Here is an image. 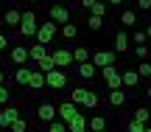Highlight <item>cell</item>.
Masks as SVG:
<instances>
[{
    "label": "cell",
    "mask_w": 151,
    "mask_h": 132,
    "mask_svg": "<svg viewBox=\"0 0 151 132\" xmlns=\"http://www.w3.org/2000/svg\"><path fill=\"white\" fill-rule=\"evenodd\" d=\"M146 37L151 39V22H148V25H146Z\"/></svg>",
    "instance_id": "43"
},
{
    "label": "cell",
    "mask_w": 151,
    "mask_h": 132,
    "mask_svg": "<svg viewBox=\"0 0 151 132\" xmlns=\"http://www.w3.org/2000/svg\"><path fill=\"white\" fill-rule=\"evenodd\" d=\"M90 129H92V132L106 129V118H104V115H92V118H90Z\"/></svg>",
    "instance_id": "29"
},
{
    "label": "cell",
    "mask_w": 151,
    "mask_h": 132,
    "mask_svg": "<svg viewBox=\"0 0 151 132\" xmlns=\"http://www.w3.org/2000/svg\"><path fill=\"white\" fill-rule=\"evenodd\" d=\"M90 48H87V45H78V48L73 51V65H78V62H90Z\"/></svg>",
    "instance_id": "21"
},
{
    "label": "cell",
    "mask_w": 151,
    "mask_h": 132,
    "mask_svg": "<svg viewBox=\"0 0 151 132\" xmlns=\"http://www.w3.org/2000/svg\"><path fill=\"white\" fill-rule=\"evenodd\" d=\"M129 48H132V37L126 31H118L115 34V54H126Z\"/></svg>",
    "instance_id": "12"
},
{
    "label": "cell",
    "mask_w": 151,
    "mask_h": 132,
    "mask_svg": "<svg viewBox=\"0 0 151 132\" xmlns=\"http://www.w3.org/2000/svg\"><path fill=\"white\" fill-rule=\"evenodd\" d=\"M134 56L137 59H148V45H134Z\"/></svg>",
    "instance_id": "37"
},
{
    "label": "cell",
    "mask_w": 151,
    "mask_h": 132,
    "mask_svg": "<svg viewBox=\"0 0 151 132\" xmlns=\"http://www.w3.org/2000/svg\"><path fill=\"white\" fill-rule=\"evenodd\" d=\"M78 6H84V9H92V6H95V0H78Z\"/></svg>",
    "instance_id": "41"
},
{
    "label": "cell",
    "mask_w": 151,
    "mask_h": 132,
    "mask_svg": "<svg viewBox=\"0 0 151 132\" xmlns=\"http://www.w3.org/2000/svg\"><path fill=\"white\" fill-rule=\"evenodd\" d=\"M28 87H34V93H39V90L45 87V73L39 70V67L31 70V82H28Z\"/></svg>",
    "instance_id": "19"
},
{
    "label": "cell",
    "mask_w": 151,
    "mask_h": 132,
    "mask_svg": "<svg viewBox=\"0 0 151 132\" xmlns=\"http://www.w3.org/2000/svg\"><path fill=\"white\" fill-rule=\"evenodd\" d=\"M9 132H28V121H25V118H17V121L14 124H11V127H9Z\"/></svg>",
    "instance_id": "31"
},
{
    "label": "cell",
    "mask_w": 151,
    "mask_h": 132,
    "mask_svg": "<svg viewBox=\"0 0 151 132\" xmlns=\"http://www.w3.org/2000/svg\"><path fill=\"white\" fill-rule=\"evenodd\" d=\"M56 112H59V118H62V121H70V118H73L78 110H76V104L67 99V101H62V104H56Z\"/></svg>",
    "instance_id": "14"
},
{
    "label": "cell",
    "mask_w": 151,
    "mask_h": 132,
    "mask_svg": "<svg viewBox=\"0 0 151 132\" xmlns=\"http://www.w3.org/2000/svg\"><path fill=\"white\" fill-rule=\"evenodd\" d=\"M31 70H34V67L17 65V70H14V76H11V79H14L17 84H25V87H28V82H31Z\"/></svg>",
    "instance_id": "17"
},
{
    "label": "cell",
    "mask_w": 151,
    "mask_h": 132,
    "mask_svg": "<svg viewBox=\"0 0 151 132\" xmlns=\"http://www.w3.org/2000/svg\"><path fill=\"white\" fill-rule=\"evenodd\" d=\"M6 48H9V37L0 31V51H6Z\"/></svg>",
    "instance_id": "40"
},
{
    "label": "cell",
    "mask_w": 151,
    "mask_h": 132,
    "mask_svg": "<svg viewBox=\"0 0 151 132\" xmlns=\"http://www.w3.org/2000/svg\"><path fill=\"white\" fill-rule=\"evenodd\" d=\"M6 79H9V76H6V73L0 70V84H6Z\"/></svg>",
    "instance_id": "42"
},
{
    "label": "cell",
    "mask_w": 151,
    "mask_h": 132,
    "mask_svg": "<svg viewBox=\"0 0 151 132\" xmlns=\"http://www.w3.org/2000/svg\"><path fill=\"white\" fill-rule=\"evenodd\" d=\"M48 17L56 22V25H65V22H70V9L56 3V6H50V9H48Z\"/></svg>",
    "instance_id": "6"
},
{
    "label": "cell",
    "mask_w": 151,
    "mask_h": 132,
    "mask_svg": "<svg viewBox=\"0 0 151 132\" xmlns=\"http://www.w3.org/2000/svg\"><path fill=\"white\" fill-rule=\"evenodd\" d=\"M45 132H67V121H62V118H53V121L48 124V129Z\"/></svg>",
    "instance_id": "27"
},
{
    "label": "cell",
    "mask_w": 151,
    "mask_h": 132,
    "mask_svg": "<svg viewBox=\"0 0 151 132\" xmlns=\"http://www.w3.org/2000/svg\"><path fill=\"white\" fill-rule=\"evenodd\" d=\"M67 132H73V129H67Z\"/></svg>",
    "instance_id": "51"
},
{
    "label": "cell",
    "mask_w": 151,
    "mask_h": 132,
    "mask_svg": "<svg viewBox=\"0 0 151 132\" xmlns=\"http://www.w3.org/2000/svg\"><path fill=\"white\" fill-rule=\"evenodd\" d=\"M48 54H50V45H42V42H37V45H31V48H28V56H31V62L45 59Z\"/></svg>",
    "instance_id": "16"
},
{
    "label": "cell",
    "mask_w": 151,
    "mask_h": 132,
    "mask_svg": "<svg viewBox=\"0 0 151 132\" xmlns=\"http://www.w3.org/2000/svg\"><path fill=\"white\" fill-rule=\"evenodd\" d=\"M115 73H120V70H118V65H106V67H101V76H104V82H106L109 76H115Z\"/></svg>",
    "instance_id": "36"
},
{
    "label": "cell",
    "mask_w": 151,
    "mask_h": 132,
    "mask_svg": "<svg viewBox=\"0 0 151 132\" xmlns=\"http://www.w3.org/2000/svg\"><path fill=\"white\" fill-rule=\"evenodd\" d=\"M56 34H59V25H56L53 20H45V22H39V31H37V42H42V45H53V39H56Z\"/></svg>",
    "instance_id": "2"
},
{
    "label": "cell",
    "mask_w": 151,
    "mask_h": 132,
    "mask_svg": "<svg viewBox=\"0 0 151 132\" xmlns=\"http://www.w3.org/2000/svg\"><path fill=\"white\" fill-rule=\"evenodd\" d=\"M87 28H90V31H101V28H104V17L90 14V17H87Z\"/></svg>",
    "instance_id": "25"
},
{
    "label": "cell",
    "mask_w": 151,
    "mask_h": 132,
    "mask_svg": "<svg viewBox=\"0 0 151 132\" xmlns=\"http://www.w3.org/2000/svg\"><path fill=\"white\" fill-rule=\"evenodd\" d=\"M37 67H39V70H42V73H48V70H53V67H56V62H53V56H45V59H39L37 62Z\"/></svg>",
    "instance_id": "28"
},
{
    "label": "cell",
    "mask_w": 151,
    "mask_h": 132,
    "mask_svg": "<svg viewBox=\"0 0 151 132\" xmlns=\"http://www.w3.org/2000/svg\"><path fill=\"white\" fill-rule=\"evenodd\" d=\"M81 104H84L87 110H95V107L101 104V96H98L95 90H87V96H84V101H81Z\"/></svg>",
    "instance_id": "22"
},
{
    "label": "cell",
    "mask_w": 151,
    "mask_h": 132,
    "mask_svg": "<svg viewBox=\"0 0 151 132\" xmlns=\"http://www.w3.org/2000/svg\"><path fill=\"white\" fill-rule=\"evenodd\" d=\"M90 14H98V17H106V3L104 0H95V6L90 9Z\"/></svg>",
    "instance_id": "32"
},
{
    "label": "cell",
    "mask_w": 151,
    "mask_h": 132,
    "mask_svg": "<svg viewBox=\"0 0 151 132\" xmlns=\"http://www.w3.org/2000/svg\"><path fill=\"white\" fill-rule=\"evenodd\" d=\"M120 3H123V0H109V6H120Z\"/></svg>",
    "instance_id": "44"
},
{
    "label": "cell",
    "mask_w": 151,
    "mask_h": 132,
    "mask_svg": "<svg viewBox=\"0 0 151 132\" xmlns=\"http://www.w3.org/2000/svg\"><path fill=\"white\" fill-rule=\"evenodd\" d=\"M84 96H87V87H73L70 90V101H73V104H81Z\"/></svg>",
    "instance_id": "30"
},
{
    "label": "cell",
    "mask_w": 151,
    "mask_h": 132,
    "mask_svg": "<svg viewBox=\"0 0 151 132\" xmlns=\"http://www.w3.org/2000/svg\"><path fill=\"white\" fill-rule=\"evenodd\" d=\"M120 82H123L126 90H134V87H140V73L134 67H126V70H120Z\"/></svg>",
    "instance_id": "8"
},
{
    "label": "cell",
    "mask_w": 151,
    "mask_h": 132,
    "mask_svg": "<svg viewBox=\"0 0 151 132\" xmlns=\"http://www.w3.org/2000/svg\"><path fill=\"white\" fill-rule=\"evenodd\" d=\"M134 70L140 73V79H146V82H148V79H151V62L148 59H140V65H137Z\"/></svg>",
    "instance_id": "24"
},
{
    "label": "cell",
    "mask_w": 151,
    "mask_h": 132,
    "mask_svg": "<svg viewBox=\"0 0 151 132\" xmlns=\"http://www.w3.org/2000/svg\"><path fill=\"white\" fill-rule=\"evenodd\" d=\"M104 3H106V6H109V0H104Z\"/></svg>",
    "instance_id": "49"
},
{
    "label": "cell",
    "mask_w": 151,
    "mask_h": 132,
    "mask_svg": "<svg viewBox=\"0 0 151 132\" xmlns=\"http://www.w3.org/2000/svg\"><path fill=\"white\" fill-rule=\"evenodd\" d=\"M132 42H134V45H148L146 31H134V34H132Z\"/></svg>",
    "instance_id": "34"
},
{
    "label": "cell",
    "mask_w": 151,
    "mask_h": 132,
    "mask_svg": "<svg viewBox=\"0 0 151 132\" xmlns=\"http://www.w3.org/2000/svg\"><path fill=\"white\" fill-rule=\"evenodd\" d=\"M98 132H106V129H98Z\"/></svg>",
    "instance_id": "50"
},
{
    "label": "cell",
    "mask_w": 151,
    "mask_h": 132,
    "mask_svg": "<svg viewBox=\"0 0 151 132\" xmlns=\"http://www.w3.org/2000/svg\"><path fill=\"white\" fill-rule=\"evenodd\" d=\"M146 99H151V84H148V87H146Z\"/></svg>",
    "instance_id": "45"
},
{
    "label": "cell",
    "mask_w": 151,
    "mask_h": 132,
    "mask_svg": "<svg viewBox=\"0 0 151 132\" xmlns=\"http://www.w3.org/2000/svg\"><path fill=\"white\" fill-rule=\"evenodd\" d=\"M95 73H98V67L92 65V62H78V65H76V76H78L81 82H92Z\"/></svg>",
    "instance_id": "9"
},
{
    "label": "cell",
    "mask_w": 151,
    "mask_h": 132,
    "mask_svg": "<svg viewBox=\"0 0 151 132\" xmlns=\"http://www.w3.org/2000/svg\"><path fill=\"white\" fill-rule=\"evenodd\" d=\"M140 11H151V0H134Z\"/></svg>",
    "instance_id": "39"
},
{
    "label": "cell",
    "mask_w": 151,
    "mask_h": 132,
    "mask_svg": "<svg viewBox=\"0 0 151 132\" xmlns=\"http://www.w3.org/2000/svg\"><path fill=\"white\" fill-rule=\"evenodd\" d=\"M9 56H11V62H14V65H28V59H31V56H28V48H25V45H14Z\"/></svg>",
    "instance_id": "13"
},
{
    "label": "cell",
    "mask_w": 151,
    "mask_h": 132,
    "mask_svg": "<svg viewBox=\"0 0 151 132\" xmlns=\"http://www.w3.org/2000/svg\"><path fill=\"white\" fill-rule=\"evenodd\" d=\"M62 37L65 39H76L78 37V25H76V22H65V25H62Z\"/></svg>",
    "instance_id": "23"
},
{
    "label": "cell",
    "mask_w": 151,
    "mask_h": 132,
    "mask_svg": "<svg viewBox=\"0 0 151 132\" xmlns=\"http://www.w3.org/2000/svg\"><path fill=\"white\" fill-rule=\"evenodd\" d=\"M67 129H73V132H87V129H90V121H87L81 112H76L70 121H67Z\"/></svg>",
    "instance_id": "15"
},
{
    "label": "cell",
    "mask_w": 151,
    "mask_h": 132,
    "mask_svg": "<svg viewBox=\"0 0 151 132\" xmlns=\"http://www.w3.org/2000/svg\"><path fill=\"white\" fill-rule=\"evenodd\" d=\"M45 87H50V90H65V87H67V76H65V70H62V67L48 70V73H45Z\"/></svg>",
    "instance_id": "3"
},
{
    "label": "cell",
    "mask_w": 151,
    "mask_h": 132,
    "mask_svg": "<svg viewBox=\"0 0 151 132\" xmlns=\"http://www.w3.org/2000/svg\"><path fill=\"white\" fill-rule=\"evenodd\" d=\"M90 62L95 67H106V65H115V51H92Z\"/></svg>",
    "instance_id": "7"
},
{
    "label": "cell",
    "mask_w": 151,
    "mask_h": 132,
    "mask_svg": "<svg viewBox=\"0 0 151 132\" xmlns=\"http://www.w3.org/2000/svg\"><path fill=\"white\" fill-rule=\"evenodd\" d=\"M143 127H146V124H140V121H134V118H132L129 127H126V132H143Z\"/></svg>",
    "instance_id": "38"
},
{
    "label": "cell",
    "mask_w": 151,
    "mask_h": 132,
    "mask_svg": "<svg viewBox=\"0 0 151 132\" xmlns=\"http://www.w3.org/2000/svg\"><path fill=\"white\" fill-rule=\"evenodd\" d=\"M106 87H109V90L123 87V82H120V73H115V76H109V79H106Z\"/></svg>",
    "instance_id": "33"
},
{
    "label": "cell",
    "mask_w": 151,
    "mask_h": 132,
    "mask_svg": "<svg viewBox=\"0 0 151 132\" xmlns=\"http://www.w3.org/2000/svg\"><path fill=\"white\" fill-rule=\"evenodd\" d=\"M11 101V93H9V87L6 84H0V107H6Z\"/></svg>",
    "instance_id": "35"
},
{
    "label": "cell",
    "mask_w": 151,
    "mask_h": 132,
    "mask_svg": "<svg viewBox=\"0 0 151 132\" xmlns=\"http://www.w3.org/2000/svg\"><path fill=\"white\" fill-rule=\"evenodd\" d=\"M118 20H120V25L134 28V25H137V11H134V9H123V11L118 14Z\"/></svg>",
    "instance_id": "18"
},
{
    "label": "cell",
    "mask_w": 151,
    "mask_h": 132,
    "mask_svg": "<svg viewBox=\"0 0 151 132\" xmlns=\"http://www.w3.org/2000/svg\"><path fill=\"white\" fill-rule=\"evenodd\" d=\"M17 31H20V37H37V31H39V17L34 14L31 9L28 11H22V20H20V25H17Z\"/></svg>",
    "instance_id": "1"
},
{
    "label": "cell",
    "mask_w": 151,
    "mask_h": 132,
    "mask_svg": "<svg viewBox=\"0 0 151 132\" xmlns=\"http://www.w3.org/2000/svg\"><path fill=\"white\" fill-rule=\"evenodd\" d=\"M143 132H151V124H146V127H143Z\"/></svg>",
    "instance_id": "46"
},
{
    "label": "cell",
    "mask_w": 151,
    "mask_h": 132,
    "mask_svg": "<svg viewBox=\"0 0 151 132\" xmlns=\"http://www.w3.org/2000/svg\"><path fill=\"white\" fill-rule=\"evenodd\" d=\"M67 3H70V6H78V0H67Z\"/></svg>",
    "instance_id": "47"
},
{
    "label": "cell",
    "mask_w": 151,
    "mask_h": 132,
    "mask_svg": "<svg viewBox=\"0 0 151 132\" xmlns=\"http://www.w3.org/2000/svg\"><path fill=\"white\" fill-rule=\"evenodd\" d=\"M37 118L42 124H50L53 118H59V112H56V104L53 101H42V104L37 107Z\"/></svg>",
    "instance_id": "5"
},
{
    "label": "cell",
    "mask_w": 151,
    "mask_h": 132,
    "mask_svg": "<svg viewBox=\"0 0 151 132\" xmlns=\"http://www.w3.org/2000/svg\"><path fill=\"white\" fill-rule=\"evenodd\" d=\"M134 121L151 124V110H146V107H137V110H134Z\"/></svg>",
    "instance_id": "26"
},
{
    "label": "cell",
    "mask_w": 151,
    "mask_h": 132,
    "mask_svg": "<svg viewBox=\"0 0 151 132\" xmlns=\"http://www.w3.org/2000/svg\"><path fill=\"white\" fill-rule=\"evenodd\" d=\"M20 115H22V110H20L17 104H6L3 110H0V129H9Z\"/></svg>",
    "instance_id": "4"
},
{
    "label": "cell",
    "mask_w": 151,
    "mask_h": 132,
    "mask_svg": "<svg viewBox=\"0 0 151 132\" xmlns=\"http://www.w3.org/2000/svg\"><path fill=\"white\" fill-rule=\"evenodd\" d=\"M126 101H129V96H126V90H123V87L109 90V104H112L115 110H123V107H126Z\"/></svg>",
    "instance_id": "11"
},
{
    "label": "cell",
    "mask_w": 151,
    "mask_h": 132,
    "mask_svg": "<svg viewBox=\"0 0 151 132\" xmlns=\"http://www.w3.org/2000/svg\"><path fill=\"white\" fill-rule=\"evenodd\" d=\"M50 56H53L56 67H67V65H73V51H70V48H56V51H50Z\"/></svg>",
    "instance_id": "10"
},
{
    "label": "cell",
    "mask_w": 151,
    "mask_h": 132,
    "mask_svg": "<svg viewBox=\"0 0 151 132\" xmlns=\"http://www.w3.org/2000/svg\"><path fill=\"white\" fill-rule=\"evenodd\" d=\"M20 20H22V11H17V9H6L3 22H6L9 28H17V25H20Z\"/></svg>",
    "instance_id": "20"
},
{
    "label": "cell",
    "mask_w": 151,
    "mask_h": 132,
    "mask_svg": "<svg viewBox=\"0 0 151 132\" xmlns=\"http://www.w3.org/2000/svg\"><path fill=\"white\" fill-rule=\"evenodd\" d=\"M28 3H39V0H28Z\"/></svg>",
    "instance_id": "48"
}]
</instances>
